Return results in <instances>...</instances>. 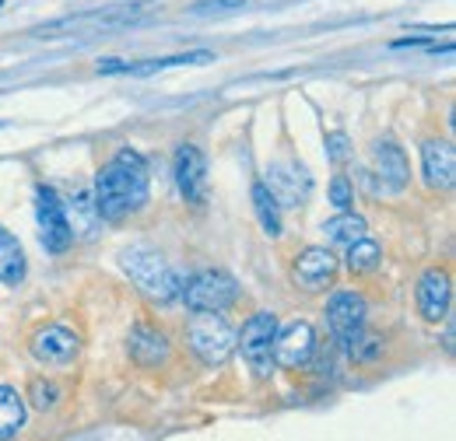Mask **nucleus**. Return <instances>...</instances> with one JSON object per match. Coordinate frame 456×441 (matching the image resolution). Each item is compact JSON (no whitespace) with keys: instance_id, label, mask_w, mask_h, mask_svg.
<instances>
[{"instance_id":"1","label":"nucleus","mask_w":456,"mask_h":441,"mask_svg":"<svg viewBox=\"0 0 456 441\" xmlns=\"http://www.w3.org/2000/svg\"><path fill=\"white\" fill-rule=\"evenodd\" d=\"M148 193H151V175L144 158L123 148L116 151L110 165H102L95 179V211L106 220H123L148 204Z\"/></svg>"},{"instance_id":"2","label":"nucleus","mask_w":456,"mask_h":441,"mask_svg":"<svg viewBox=\"0 0 456 441\" xmlns=\"http://www.w3.org/2000/svg\"><path fill=\"white\" fill-rule=\"evenodd\" d=\"M119 263H123L126 277H130L144 294H151V298H159V301H172V298L183 291L179 274L162 260V253H155V249H148V245L126 249V253L119 256Z\"/></svg>"},{"instance_id":"3","label":"nucleus","mask_w":456,"mask_h":441,"mask_svg":"<svg viewBox=\"0 0 456 441\" xmlns=\"http://www.w3.org/2000/svg\"><path fill=\"white\" fill-rule=\"evenodd\" d=\"M186 343L204 365L218 368L235 350V330L222 312H193L186 323Z\"/></svg>"},{"instance_id":"4","label":"nucleus","mask_w":456,"mask_h":441,"mask_svg":"<svg viewBox=\"0 0 456 441\" xmlns=\"http://www.w3.org/2000/svg\"><path fill=\"white\" fill-rule=\"evenodd\" d=\"M365 323H369V301L358 291H338L327 301V326L330 336L341 343L344 350L354 357L358 347L365 343Z\"/></svg>"},{"instance_id":"5","label":"nucleus","mask_w":456,"mask_h":441,"mask_svg":"<svg viewBox=\"0 0 456 441\" xmlns=\"http://www.w3.org/2000/svg\"><path fill=\"white\" fill-rule=\"evenodd\" d=\"M274 333H278V316L274 312L249 316L242 333H235V347L242 350V357H246V365L253 368L256 379H267L274 372Z\"/></svg>"},{"instance_id":"6","label":"nucleus","mask_w":456,"mask_h":441,"mask_svg":"<svg viewBox=\"0 0 456 441\" xmlns=\"http://www.w3.org/2000/svg\"><path fill=\"white\" fill-rule=\"evenodd\" d=\"M179 294H183L190 312H225L239 298V284L225 270H204V274L190 277Z\"/></svg>"},{"instance_id":"7","label":"nucleus","mask_w":456,"mask_h":441,"mask_svg":"<svg viewBox=\"0 0 456 441\" xmlns=\"http://www.w3.org/2000/svg\"><path fill=\"white\" fill-rule=\"evenodd\" d=\"M144 14V4H126V7H95L81 14H67L57 21H46L39 32L43 36H60V32H116L123 25H134Z\"/></svg>"},{"instance_id":"8","label":"nucleus","mask_w":456,"mask_h":441,"mask_svg":"<svg viewBox=\"0 0 456 441\" xmlns=\"http://www.w3.org/2000/svg\"><path fill=\"white\" fill-rule=\"evenodd\" d=\"M36 214H39V238H43L46 253H53V256L67 253L70 242H74V228L67 220V211H63L60 196L50 186H39V193H36Z\"/></svg>"},{"instance_id":"9","label":"nucleus","mask_w":456,"mask_h":441,"mask_svg":"<svg viewBox=\"0 0 456 441\" xmlns=\"http://www.w3.org/2000/svg\"><path fill=\"white\" fill-rule=\"evenodd\" d=\"M316 350V333L305 319L288 323L285 330L274 333V365L281 368H305Z\"/></svg>"},{"instance_id":"10","label":"nucleus","mask_w":456,"mask_h":441,"mask_svg":"<svg viewBox=\"0 0 456 441\" xmlns=\"http://www.w3.org/2000/svg\"><path fill=\"white\" fill-rule=\"evenodd\" d=\"M267 172L271 175H267L264 186L271 189V196L278 200V207H298V204H305V196L313 189V179H309L305 165H298V162H274Z\"/></svg>"},{"instance_id":"11","label":"nucleus","mask_w":456,"mask_h":441,"mask_svg":"<svg viewBox=\"0 0 456 441\" xmlns=\"http://www.w3.org/2000/svg\"><path fill=\"white\" fill-rule=\"evenodd\" d=\"M172 172H175L179 193H183L190 204H204V196H208V158H204V151L193 148V144H183V148L175 151Z\"/></svg>"},{"instance_id":"12","label":"nucleus","mask_w":456,"mask_h":441,"mask_svg":"<svg viewBox=\"0 0 456 441\" xmlns=\"http://www.w3.org/2000/svg\"><path fill=\"white\" fill-rule=\"evenodd\" d=\"M32 354L39 365H53V368H67L77 361L81 354V340L77 333H70L67 326H46L32 336Z\"/></svg>"},{"instance_id":"13","label":"nucleus","mask_w":456,"mask_h":441,"mask_svg":"<svg viewBox=\"0 0 456 441\" xmlns=\"http://www.w3.org/2000/svg\"><path fill=\"white\" fill-rule=\"evenodd\" d=\"M450 298H453V284L446 270H425L418 280V312L425 323H443L450 316Z\"/></svg>"},{"instance_id":"14","label":"nucleus","mask_w":456,"mask_h":441,"mask_svg":"<svg viewBox=\"0 0 456 441\" xmlns=\"http://www.w3.org/2000/svg\"><path fill=\"white\" fill-rule=\"evenodd\" d=\"M215 53L208 50H197V53H179V56H162V60H144V63H126V60H99V74H130V77H151V74H162L169 67H200V63H211Z\"/></svg>"},{"instance_id":"15","label":"nucleus","mask_w":456,"mask_h":441,"mask_svg":"<svg viewBox=\"0 0 456 441\" xmlns=\"http://www.w3.org/2000/svg\"><path fill=\"white\" fill-rule=\"evenodd\" d=\"M421 172L432 189H450L456 182V151L450 140H425L421 144Z\"/></svg>"},{"instance_id":"16","label":"nucleus","mask_w":456,"mask_h":441,"mask_svg":"<svg viewBox=\"0 0 456 441\" xmlns=\"http://www.w3.org/2000/svg\"><path fill=\"white\" fill-rule=\"evenodd\" d=\"M334 277H338V256L330 249H320V245L305 249L298 256V263H295V280L305 291H323V287L334 284Z\"/></svg>"},{"instance_id":"17","label":"nucleus","mask_w":456,"mask_h":441,"mask_svg":"<svg viewBox=\"0 0 456 441\" xmlns=\"http://www.w3.org/2000/svg\"><path fill=\"white\" fill-rule=\"evenodd\" d=\"M372 168L376 175L383 179L387 189H403L411 182V165H407V155L400 151L394 140H379L372 148Z\"/></svg>"},{"instance_id":"18","label":"nucleus","mask_w":456,"mask_h":441,"mask_svg":"<svg viewBox=\"0 0 456 441\" xmlns=\"http://www.w3.org/2000/svg\"><path fill=\"white\" fill-rule=\"evenodd\" d=\"M126 347H130V357L141 368H155V365H162L169 357V340L159 330H148V326H137V330L130 333Z\"/></svg>"},{"instance_id":"19","label":"nucleus","mask_w":456,"mask_h":441,"mask_svg":"<svg viewBox=\"0 0 456 441\" xmlns=\"http://www.w3.org/2000/svg\"><path fill=\"white\" fill-rule=\"evenodd\" d=\"M25 428V399L18 389L0 386V441H11L21 435Z\"/></svg>"},{"instance_id":"20","label":"nucleus","mask_w":456,"mask_h":441,"mask_svg":"<svg viewBox=\"0 0 456 441\" xmlns=\"http://www.w3.org/2000/svg\"><path fill=\"white\" fill-rule=\"evenodd\" d=\"M21 280H25V249L7 228H0V284H21Z\"/></svg>"},{"instance_id":"21","label":"nucleus","mask_w":456,"mask_h":441,"mask_svg":"<svg viewBox=\"0 0 456 441\" xmlns=\"http://www.w3.org/2000/svg\"><path fill=\"white\" fill-rule=\"evenodd\" d=\"M365 231H369L365 218L347 214V211H341L338 218H330L327 224H323L327 242H330V245H341V249H347V245H351V242H358V238H365Z\"/></svg>"},{"instance_id":"22","label":"nucleus","mask_w":456,"mask_h":441,"mask_svg":"<svg viewBox=\"0 0 456 441\" xmlns=\"http://www.w3.org/2000/svg\"><path fill=\"white\" fill-rule=\"evenodd\" d=\"M253 211H256V218H260V228L271 235V238H278L281 235V207H278V200L271 196V189L264 186V182H253Z\"/></svg>"},{"instance_id":"23","label":"nucleus","mask_w":456,"mask_h":441,"mask_svg":"<svg viewBox=\"0 0 456 441\" xmlns=\"http://www.w3.org/2000/svg\"><path fill=\"white\" fill-rule=\"evenodd\" d=\"M344 263H347L351 274H369V270H376V267L383 263V249H379L372 238H358V242L347 245Z\"/></svg>"},{"instance_id":"24","label":"nucleus","mask_w":456,"mask_h":441,"mask_svg":"<svg viewBox=\"0 0 456 441\" xmlns=\"http://www.w3.org/2000/svg\"><path fill=\"white\" fill-rule=\"evenodd\" d=\"M57 399H60V389L53 382H43V379L32 382V406L36 410H53Z\"/></svg>"},{"instance_id":"25","label":"nucleus","mask_w":456,"mask_h":441,"mask_svg":"<svg viewBox=\"0 0 456 441\" xmlns=\"http://www.w3.org/2000/svg\"><path fill=\"white\" fill-rule=\"evenodd\" d=\"M351 200H354L351 182H347L344 175H334V179H330V204H334L338 211H347V207H351Z\"/></svg>"},{"instance_id":"26","label":"nucleus","mask_w":456,"mask_h":441,"mask_svg":"<svg viewBox=\"0 0 456 441\" xmlns=\"http://www.w3.org/2000/svg\"><path fill=\"white\" fill-rule=\"evenodd\" d=\"M327 158H330L334 165H341V162L351 158V144H347L344 133H330V137H327Z\"/></svg>"},{"instance_id":"27","label":"nucleus","mask_w":456,"mask_h":441,"mask_svg":"<svg viewBox=\"0 0 456 441\" xmlns=\"http://www.w3.org/2000/svg\"><path fill=\"white\" fill-rule=\"evenodd\" d=\"M246 0H204L193 7V14H222V11H239Z\"/></svg>"},{"instance_id":"28","label":"nucleus","mask_w":456,"mask_h":441,"mask_svg":"<svg viewBox=\"0 0 456 441\" xmlns=\"http://www.w3.org/2000/svg\"><path fill=\"white\" fill-rule=\"evenodd\" d=\"M0 4H4V0H0Z\"/></svg>"}]
</instances>
